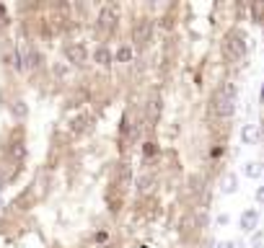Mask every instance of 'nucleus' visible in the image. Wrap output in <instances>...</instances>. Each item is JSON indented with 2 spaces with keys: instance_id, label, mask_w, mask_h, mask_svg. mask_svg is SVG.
Returning a JSON list of instances; mask_svg holds the SVG:
<instances>
[{
  "instance_id": "nucleus-6",
  "label": "nucleus",
  "mask_w": 264,
  "mask_h": 248,
  "mask_svg": "<svg viewBox=\"0 0 264 248\" xmlns=\"http://www.w3.org/2000/svg\"><path fill=\"white\" fill-rule=\"evenodd\" d=\"M246 18L251 21V24L261 31L264 36V3H254V6H246Z\"/></svg>"
},
{
  "instance_id": "nucleus-4",
  "label": "nucleus",
  "mask_w": 264,
  "mask_h": 248,
  "mask_svg": "<svg viewBox=\"0 0 264 248\" xmlns=\"http://www.w3.org/2000/svg\"><path fill=\"white\" fill-rule=\"evenodd\" d=\"M31 117L11 6L0 3V194L21 186L31 168Z\"/></svg>"
},
{
  "instance_id": "nucleus-3",
  "label": "nucleus",
  "mask_w": 264,
  "mask_h": 248,
  "mask_svg": "<svg viewBox=\"0 0 264 248\" xmlns=\"http://www.w3.org/2000/svg\"><path fill=\"white\" fill-rule=\"evenodd\" d=\"M212 194L158 158H138L129 199L99 248H210Z\"/></svg>"
},
{
  "instance_id": "nucleus-2",
  "label": "nucleus",
  "mask_w": 264,
  "mask_h": 248,
  "mask_svg": "<svg viewBox=\"0 0 264 248\" xmlns=\"http://www.w3.org/2000/svg\"><path fill=\"white\" fill-rule=\"evenodd\" d=\"M138 78L140 49L124 75L55 109L39 161L6 202L44 248H99L122 215L138 171Z\"/></svg>"
},
{
  "instance_id": "nucleus-7",
  "label": "nucleus",
  "mask_w": 264,
  "mask_h": 248,
  "mask_svg": "<svg viewBox=\"0 0 264 248\" xmlns=\"http://www.w3.org/2000/svg\"><path fill=\"white\" fill-rule=\"evenodd\" d=\"M259 122H261V142H264V98H261V119Z\"/></svg>"
},
{
  "instance_id": "nucleus-1",
  "label": "nucleus",
  "mask_w": 264,
  "mask_h": 248,
  "mask_svg": "<svg viewBox=\"0 0 264 248\" xmlns=\"http://www.w3.org/2000/svg\"><path fill=\"white\" fill-rule=\"evenodd\" d=\"M246 6L150 3L140 39L138 158L215 191L233 147L249 57Z\"/></svg>"
},
{
  "instance_id": "nucleus-5",
  "label": "nucleus",
  "mask_w": 264,
  "mask_h": 248,
  "mask_svg": "<svg viewBox=\"0 0 264 248\" xmlns=\"http://www.w3.org/2000/svg\"><path fill=\"white\" fill-rule=\"evenodd\" d=\"M0 248H44L36 230L11 207H0Z\"/></svg>"
}]
</instances>
